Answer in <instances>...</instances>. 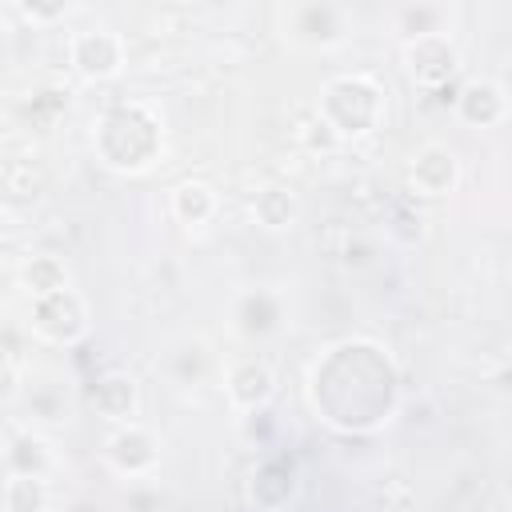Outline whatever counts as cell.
<instances>
[{"mask_svg": "<svg viewBox=\"0 0 512 512\" xmlns=\"http://www.w3.org/2000/svg\"><path fill=\"white\" fill-rule=\"evenodd\" d=\"M456 116L472 128H492L508 116V100H504V88L492 84V80H468L460 84L456 92Z\"/></svg>", "mask_w": 512, "mask_h": 512, "instance_id": "obj_9", "label": "cell"}, {"mask_svg": "<svg viewBox=\"0 0 512 512\" xmlns=\"http://www.w3.org/2000/svg\"><path fill=\"white\" fill-rule=\"evenodd\" d=\"M4 504H8V512H44L48 508L44 476H8Z\"/></svg>", "mask_w": 512, "mask_h": 512, "instance_id": "obj_16", "label": "cell"}, {"mask_svg": "<svg viewBox=\"0 0 512 512\" xmlns=\"http://www.w3.org/2000/svg\"><path fill=\"white\" fill-rule=\"evenodd\" d=\"M104 456H108V464H112L120 476H148V472L160 464V440H156L144 424L128 420V424H120V428L108 436Z\"/></svg>", "mask_w": 512, "mask_h": 512, "instance_id": "obj_6", "label": "cell"}, {"mask_svg": "<svg viewBox=\"0 0 512 512\" xmlns=\"http://www.w3.org/2000/svg\"><path fill=\"white\" fill-rule=\"evenodd\" d=\"M316 116H320L340 140L368 136V132L380 124V116H384V92H380L368 76H336V80L324 84Z\"/></svg>", "mask_w": 512, "mask_h": 512, "instance_id": "obj_2", "label": "cell"}, {"mask_svg": "<svg viewBox=\"0 0 512 512\" xmlns=\"http://www.w3.org/2000/svg\"><path fill=\"white\" fill-rule=\"evenodd\" d=\"M256 216H260V224L264 228H288L292 220H296V200L284 192V188H264L260 196H256Z\"/></svg>", "mask_w": 512, "mask_h": 512, "instance_id": "obj_17", "label": "cell"}, {"mask_svg": "<svg viewBox=\"0 0 512 512\" xmlns=\"http://www.w3.org/2000/svg\"><path fill=\"white\" fill-rule=\"evenodd\" d=\"M284 36L300 48H332L348 36V8L340 4H288L284 12Z\"/></svg>", "mask_w": 512, "mask_h": 512, "instance_id": "obj_3", "label": "cell"}, {"mask_svg": "<svg viewBox=\"0 0 512 512\" xmlns=\"http://www.w3.org/2000/svg\"><path fill=\"white\" fill-rule=\"evenodd\" d=\"M96 148L104 164L140 172L160 156V124L144 104H120L112 108L96 128Z\"/></svg>", "mask_w": 512, "mask_h": 512, "instance_id": "obj_1", "label": "cell"}, {"mask_svg": "<svg viewBox=\"0 0 512 512\" xmlns=\"http://www.w3.org/2000/svg\"><path fill=\"white\" fill-rule=\"evenodd\" d=\"M172 212L184 224H208L216 216V192L204 180H184L172 188Z\"/></svg>", "mask_w": 512, "mask_h": 512, "instance_id": "obj_14", "label": "cell"}, {"mask_svg": "<svg viewBox=\"0 0 512 512\" xmlns=\"http://www.w3.org/2000/svg\"><path fill=\"white\" fill-rule=\"evenodd\" d=\"M24 288H28V296H32V300L72 288L64 260H56V256H32V260L24 264Z\"/></svg>", "mask_w": 512, "mask_h": 512, "instance_id": "obj_15", "label": "cell"}, {"mask_svg": "<svg viewBox=\"0 0 512 512\" xmlns=\"http://www.w3.org/2000/svg\"><path fill=\"white\" fill-rule=\"evenodd\" d=\"M92 404H96L100 416L128 424L132 412H136V380L124 376V372H108V376H100L96 388H92Z\"/></svg>", "mask_w": 512, "mask_h": 512, "instance_id": "obj_12", "label": "cell"}, {"mask_svg": "<svg viewBox=\"0 0 512 512\" xmlns=\"http://www.w3.org/2000/svg\"><path fill=\"white\" fill-rule=\"evenodd\" d=\"M444 20H448V8H440V4L396 8V32H400L404 44H416V40H428V36H448Z\"/></svg>", "mask_w": 512, "mask_h": 512, "instance_id": "obj_13", "label": "cell"}, {"mask_svg": "<svg viewBox=\"0 0 512 512\" xmlns=\"http://www.w3.org/2000/svg\"><path fill=\"white\" fill-rule=\"evenodd\" d=\"M68 60L84 80H112L124 68V40L112 28H84L68 40Z\"/></svg>", "mask_w": 512, "mask_h": 512, "instance_id": "obj_5", "label": "cell"}, {"mask_svg": "<svg viewBox=\"0 0 512 512\" xmlns=\"http://www.w3.org/2000/svg\"><path fill=\"white\" fill-rule=\"evenodd\" d=\"M232 320H236V332H240V336H252V340H256V336H268V332L280 328V320H284V304H280L276 292H268V288H252V292H244V296L236 300Z\"/></svg>", "mask_w": 512, "mask_h": 512, "instance_id": "obj_11", "label": "cell"}, {"mask_svg": "<svg viewBox=\"0 0 512 512\" xmlns=\"http://www.w3.org/2000/svg\"><path fill=\"white\" fill-rule=\"evenodd\" d=\"M408 180H412V188L420 196H448L456 188V180H460V160H456V152L448 144H436L432 140V144H424V148L412 152Z\"/></svg>", "mask_w": 512, "mask_h": 512, "instance_id": "obj_7", "label": "cell"}, {"mask_svg": "<svg viewBox=\"0 0 512 512\" xmlns=\"http://www.w3.org/2000/svg\"><path fill=\"white\" fill-rule=\"evenodd\" d=\"M224 392L240 412H264V404L276 392V376L264 360H240L224 376Z\"/></svg>", "mask_w": 512, "mask_h": 512, "instance_id": "obj_8", "label": "cell"}, {"mask_svg": "<svg viewBox=\"0 0 512 512\" xmlns=\"http://www.w3.org/2000/svg\"><path fill=\"white\" fill-rule=\"evenodd\" d=\"M44 512H56V508H44Z\"/></svg>", "mask_w": 512, "mask_h": 512, "instance_id": "obj_18", "label": "cell"}, {"mask_svg": "<svg viewBox=\"0 0 512 512\" xmlns=\"http://www.w3.org/2000/svg\"><path fill=\"white\" fill-rule=\"evenodd\" d=\"M32 328L52 344H76L88 332V308L76 296V288L40 296V300H32Z\"/></svg>", "mask_w": 512, "mask_h": 512, "instance_id": "obj_4", "label": "cell"}, {"mask_svg": "<svg viewBox=\"0 0 512 512\" xmlns=\"http://www.w3.org/2000/svg\"><path fill=\"white\" fill-rule=\"evenodd\" d=\"M408 72L416 84L436 88L456 72V48L448 44V36H428L408 44Z\"/></svg>", "mask_w": 512, "mask_h": 512, "instance_id": "obj_10", "label": "cell"}]
</instances>
